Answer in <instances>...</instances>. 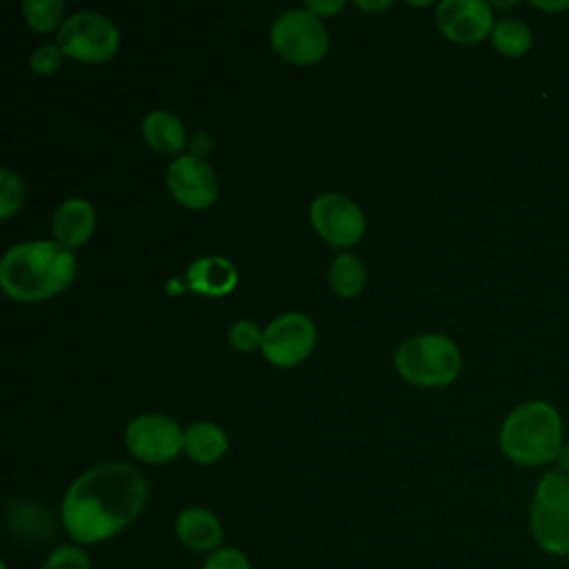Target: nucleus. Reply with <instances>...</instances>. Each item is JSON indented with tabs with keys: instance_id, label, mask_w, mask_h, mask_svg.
<instances>
[{
	"instance_id": "a878e982",
	"label": "nucleus",
	"mask_w": 569,
	"mask_h": 569,
	"mask_svg": "<svg viewBox=\"0 0 569 569\" xmlns=\"http://www.w3.org/2000/svg\"><path fill=\"white\" fill-rule=\"evenodd\" d=\"M307 11H311L316 18H329V16H333V13H338L342 7H345V2L342 0H320V2H316V0H311V2H305L302 4Z\"/></svg>"
},
{
	"instance_id": "aec40b11",
	"label": "nucleus",
	"mask_w": 569,
	"mask_h": 569,
	"mask_svg": "<svg viewBox=\"0 0 569 569\" xmlns=\"http://www.w3.org/2000/svg\"><path fill=\"white\" fill-rule=\"evenodd\" d=\"M64 9L62 0H24L22 4L27 24L38 33H58L67 20Z\"/></svg>"
},
{
	"instance_id": "b1692460",
	"label": "nucleus",
	"mask_w": 569,
	"mask_h": 569,
	"mask_svg": "<svg viewBox=\"0 0 569 569\" xmlns=\"http://www.w3.org/2000/svg\"><path fill=\"white\" fill-rule=\"evenodd\" d=\"M227 336H229V345L242 353L260 349V342H262V329L253 320H236L229 327Z\"/></svg>"
},
{
	"instance_id": "2eb2a0df",
	"label": "nucleus",
	"mask_w": 569,
	"mask_h": 569,
	"mask_svg": "<svg viewBox=\"0 0 569 569\" xmlns=\"http://www.w3.org/2000/svg\"><path fill=\"white\" fill-rule=\"evenodd\" d=\"M238 271L231 260L222 256H202L187 269V284L191 291L202 296H227L236 289Z\"/></svg>"
},
{
	"instance_id": "f03ea898",
	"label": "nucleus",
	"mask_w": 569,
	"mask_h": 569,
	"mask_svg": "<svg viewBox=\"0 0 569 569\" xmlns=\"http://www.w3.org/2000/svg\"><path fill=\"white\" fill-rule=\"evenodd\" d=\"M76 256L56 240H27L7 249L0 287L18 302H40L64 291L76 278Z\"/></svg>"
},
{
	"instance_id": "412c9836",
	"label": "nucleus",
	"mask_w": 569,
	"mask_h": 569,
	"mask_svg": "<svg viewBox=\"0 0 569 569\" xmlns=\"http://www.w3.org/2000/svg\"><path fill=\"white\" fill-rule=\"evenodd\" d=\"M22 202H24L22 178L11 169H2L0 171V220H9L11 216H16Z\"/></svg>"
},
{
	"instance_id": "6e6552de",
	"label": "nucleus",
	"mask_w": 569,
	"mask_h": 569,
	"mask_svg": "<svg viewBox=\"0 0 569 569\" xmlns=\"http://www.w3.org/2000/svg\"><path fill=\"white\" fill-rule=\"evenodd\" d=\"M316 347V325L307 313L289 311L273 318L262 329L260 351L276 367H296Z\"/></svg>"
},
{
	"instance_id": "f257e3e1",
	"label": "nucleus",
	"mask_w": 569,
	"mask_h": 569,
	"mask_svg": "<svg viewBox=\"0 0 569 569\" xmlns=\"http://www.w3.org/2000/svg\"><path fill=\"white\" fill-rule=\"evenodd\" d=\"M149 487L127 462H100L80 473L64 491L60 520L78 545H98L127 529L144 509Z\"/></svg>"
},
{
	"instance_id": "ddd939ff",
	"label": "nucleus",
	"mask_w": 569,
	"mask_h": 569,
	"mask_svg": "<svg viewBox=\"0 0 569 569\" xmlns=\"http://www.w3.org/2000/svg\"><path fill=\"white\" fill-rule=\"evenodd\" d=\"M96 229V209L84 198H67L53 213V240L67 249L82 247Z\"/></svg>"
},
{
	"instance_id": "423d86ee",
	"label": "nucleus",
	"mask_w": 569,
	"mask_h": 569,
	"mask_svg": "<svg viewBox=\"0 0 569 569\" xmlns=\"http://www.w3.org/2000/svg\"><path fill=\"white\" fill-rule=\"evenodd\" d=\"M56 42L67 58L87 64H100L116 56L120 47V33L107 16L98 11H76L67 16Z\"/></svg>"
},
{
	"instance_id": "0eeeda50",
	"label": "nucleus",
	"mask_w": 569,
	"mask_h": 569,
	"mask_svg": "<svg viewBox=\"0 0 569 569\" xmlns=\"http://www.w3.org/2000/svg\"><path fill=\"white\" fill-rule=\"evenodd\" d=\"M271 47L293 64H313L325 58L329 36L320 18L305 7L282 11L271 24Z\"/></svg>"
},
{
	"instance_id": "c85d7f7f",
	"label": "nucleus",
	"mask_w": 569,
	"mask_h": 569,
	"mask_svg": "<svg viewBox=\"0 0 569 569\" xmlns=\"http://www.w3.org/2000/svg\"><path fill=\"white\" fill-rule=\"evenodd\" d=\"M360 9H367V11H382L387 7H391V2H356Z\"/></svg>"
},
{
	"instance_id": "bb28decb",
	"label": "nucleus",
	"mask_w": 569,
	"mask_h": 569,
	"mask_svg": "<svg viewBox=\"0 0 569 569\" xmlns=\"http://www.w3.org/2000/svg\"><path fill=\"white\" fill-rule=\"evenodd\" d=\"M531 7L540 9V11H565L569 9V0H558V2H531Z\"/></svg>"
},
{
	"instance_id": "5701e85b",
	"label": "nucleus",
	"mask_w": 569,
	"mask_h": 569,
	"mask_svg": "<svg viewBox=\"0 0 569 569\" xmlns=\"http://www.w3.org/2000/svg\"><path fill=\"white\" fill-rule=\"evenodd\" d=\"M42 569H91V562L78 545H60L47 556Z\"/></svg>"
},
{
	"instance_id": "dca6fc26",
	"label": "nucleus",
	"mask_w": 569,
	"mask_h": 569,
	"mask_svg": "<svg viewBox=\"0 0 569 569\" xmlns=\"http://www.w3.org/2000/svg\"><path fill=\"white\" fill-rule=\"evenodd\" d=\"M229 449V438L224 429L216 422H193L184 429L182 438V453L198 462V465H211L218 462Z\"/></svg>"
},
{
	"instance_id": "f8f14e48",
	"label": "nucleus",
	"mask_w": 569,
	"mask_h": 569,
	"mask_svg": "<svg viewBox=\"0 0 569 569\" xmlns=\"http://www.w3.org/2000/svg\"><path fill=\"white\" fill-rule=\"evenodd\" d=\"M167 187L187 209H207L218 198V178L213 169L196 156H178L167 167Z\"/></svg>"
},
{
	"instance_id": "9b49d317",
	"label": "nucleus",
	"mask_w": 569,
	"mask_h": 569,
	"mask_svg": "<svg viewBox=\"0 0 569 569\" xmlns=\"http://www.w3.org/2000/svg\"><path fill=\"white\" fill-rule=\"evenodd\" d=\"M438 31L458 44H476L491 36L493 11L485 0H442L433 13Z\"/></svg>"
},
{
	"instance_id": "7ed1b4c3",
	"label": "nucleus",
	"mask_w": 569,
	"mask_h": 569,
	"mask_svg": "<svg viewBox=\"0 0 569 569\" xmlns=\"http://www.w3.org/2000/svg\"><path fill=\"white\" fill-rule=\"evenodd\" d=\"M500 451L518 467H545L556 462L565 447L560 411L545 400H529L509 411L498 436Z\"/></svg>"
},
{
	"instance_id": "4be33fe9",
	"label": "nucleus",
	"mask_w": 569,
	"mask_h": 569,
	"mask_svg": "<svg viewBox=\"0 0 569 569\" xmlns=\"http://www.w3.org/2000/svg\"><path fill=\"white\" fill-rule=\"evenodd\" d=\"M64 58L67 56L58 42H44L33 49V53L29 58V67L36 76H53L62 67Z\"/></svg>"
},
{
	"instance_id": "6ab92c4d",
	"label": "nucleus",
	"mask_w": 569,
	"mask_h": 569,
	"mask_svg": "<svg viewBox=\"0 0 569 569\" xmlns=\"http://www.w3.org/2000/svg\"><path fill=\"white\" fill-rule=\"evenodd\" d=\"M365 282H367V271L358 256L345 251L331 260L329 284L338 296L353 298L365 289Z\"/></svg>"
},
{
	"instance_id": "a211bd4d",
	"label": "nucleus",
	"mask_w": 569,
	"mask_h": 569,
	"mask_svg": "<svg viewBox=\"0 0 569 569\" xmlns=\"http://www.w3.org/2000/svg\"><path fill=\"white\" fill-rule=\"evenodd\" d=\"M493 49L505 58H520L531 49L533 36L529 24L518 18H500L489 36Z\"/></svg>"
},
{
	"instance_id": "9d476101",
	"label": "nucleus",
	"mask_w": 569,
	"mask_h": 569,
	"mask_svg": "<svg viewBox=\"0 0 569 569\" xmlns=\"http://www.w3.org/2000/svg\"><path fill=\"white\" fill-rule=\"evenodd\" d=\"M316 233L331 247H351L365 236V213L345 193H320L309 209Z\"/></svg>"
},
{
	"instance_id": "39448f33",
	"label": "nucleus",
	"mask_w": 569,
	"mask_h": 569,
	"mask_svg": "<svg viewBox=\"0 0 569 569\" xmlns=\"http://www.w3.org/2000/svg\"><path fill=\"white\" fill-rule=\"evenodd\" d=\"M398 373L418 387L451 385L462 367L458 345L445 333H420L407 338L396 351Z\"/></svg>"
},
{
	"instance_id": "f3484780",
	"label": "nucleus",
	"mask_w": 569,
	"mask_h": 569,
	"mask_svg": "<svg viewBox=\"0 0 569 569\" xmlns=\"http://www.w3.org/2000/svg\"><path fill=\"white\" fill-rule=\"evenodd\" d=\"M144 142L158 153H178L187 144V133L178 116L164 109H153L142 118L140 124Z\"/></svg>"
},
{
	"instance_id": "4468645a",
	"label": "nucleus",
	"mask_w": 569,
	"mask_h": 569,
	"mask_svg": "<svg viewBox=\"0 0 569 569\" xmlns=\"http://www.w3.org/2000/svg\"><path fill=\"white\" fill-rule=\"evenodd\" d=\"M176 538L191 551L213 553L222 542V525L213 511L204 507H187L176 518Z\"/></svg>"
},
{
	"instance_id": "1a4fd4ad",
	"label": "nucleus",
	"mask_w": 569,
	"mask_h": 569,
	"mask_svg": "<svg viewBox=\"0 0 569 569\" xmlns=\"http://www.w3.org/2000/svg\"><path fill=\"white\" fill-rule=\"evenodd\" d=\"M184 429L162 413L136 416L124 429V445L129 453L149 465L171 462L182 451Z\"/></svg>"
},
{
	"instance_id": "393cba45",
	"label": "nucleus",
	"mask_w": 569,
	"mask_h": 569,
	"mask_svg": "<svg viewBox=\"0 0 569 569\" xmlns=\"http://www.w3.org/2000/svg\"><path fill=\"white\" fill-rule=\"evenodd\" d=\"M202 569H251V562L240 549L220 547L218 551L207 556Z\"/></svg>"
},
{
	"instance_id": "20e7f679",
	"label": "nucleus",
	"mask_w": 569,
	"mask_h": 569,
	"mask_svg": "<svg viewBox=\"0 0 569 569\" xmlns=\"http://www.w3.org/2000/svg\"><path fill=\"white\" fill-rule=\"evenodd\" d=\"M529 531L536 547L551 558H569V476L545 471L529 502Z\"/></svg>"
},
{
	"instance_id": "cd10ccee",
	"label": "nucleus",
	"mask_w": 569,
	"mask_h": 569,
	"mask_svg": "<svg viewBox=\"0 0 569 569\" xmlns=\"http://www.w3.org/2000/svg\"><path fill=\"white\" fill-rule=\"evenodd\" d=\"M556 462H558V471H562V473L569 476V445H565V447L560 449Z\"/></svg>"
}]
</instances>
